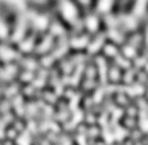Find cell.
Returning a JSON list of instances; mask_svg holds the SVG:
<instances>
[{
  "mask_svg": "<svg viewBox=\"0 0 148 145\" xmlns=\"http://www.w3.org/2000/svg\"><path fill=\"white\" fill-rule=\"evenodd\" d=\"M61 11H63V15L65 16V19H68V20H71L72 18L76 16V8H75V7L72 5V3H69L68 0H65V1L63 3V5H61Z\"/></svg>",
  "mask_w": 148,
  "mask_h": 145,
  "instance_id": "1",
  "label": "cell"
},
{
  "mask_svg": "<svg viewBox=\"0 0 148 145\" xmlns=\"http://www.w3.org/2000/svg\"><path fill=\"white\" fill-rule=\"evenodd\" d=\"M86 23H87V27H88V30H91V31H94L95 29L98 27V20H97V18H95V16H92V15L86 19Z\"/></svg>",
  "mask_w": 148,
  "mask_h": 145,
  "instance_id": "2",
  "label": "cell"
}]
</instances>
